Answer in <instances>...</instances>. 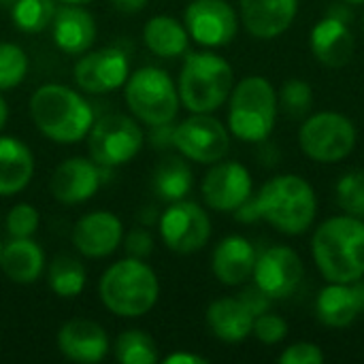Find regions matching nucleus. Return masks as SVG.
Listing matches in <instances>:
<instances>
[{"label": "nucleus", "mask_w": 364, "mask_h": 364, "mask_svg": "<svg viewBox=\"0 0 364 364\" xmlns=\"http://www.w3.org/2000/svg\"><path fill=\"white\" fill-rule=\"evenodd\" d=\"M318 213L314 188L299 175H279L267 181L256 198L237 209L243 222L267 220L284 235H303L311 228Z\"/></svg>", "instance_id": "obj_1"}, {"label": "nucleus", "mask_w": 364, "mask_h": 364, "mask_svg": "<svg viewBox=\"0 0 364 364\" xmlns=\"http://www.w3.org/2000/svg\"><path fill=\"white\" fill-rule=\"evenodd\" d=\"M314 260L331 284H352L364 277V222L352 215L326 220L311 241Z\"/></svg>", "instance_id": "obj_2"}, {"label": "nucleus", "mask_w": 364, "mask_h": 364, "mask_svg": "<svg viewBox=\"0 0 364 364\" xmlns=\"http://www.w3.org/2000/svg\"><path fill=\"white\" fill-rule=\"evenodd\" d=\"M30 115L36 128L55 143H77L85 139L94 124V113L85 98L60 83L41 85L32 94Z\"/></svg>", "instance_id": "obj_3"}, {"label": "nucleus", "mask_w": 364, "mask_h": 364, "mask_svg": "<svg viewBox=\"0 0 364 364\" xmlns=\"http://www.w3.org/2000/svg\"><path fill=\"white\" fill-rule=\"evenodd\" d=\"M105 307L119 318H141L156 303L160 284L141 258H126L107 269L98 286Z\"/></svg>", "instance_id": "obj_4"}, {"label": "nucleus", "mask_w": 364, "mask_h": 364, "mask_svg": "<svg viewBox=\"0 0 364 364\" xmlns=\"http://www.w3.org/2000/svg\"><path fill=\"white\" fill-rule=\"evenodd\" d=\"M232 66L211 53H190L179 75V100L192 113H213L232 92Z\"/></svg>", "instance_id": "obj_5"}, {"label": "nucleus", "mask_w": 364, "mask_h": 364, "mask_svg": "<svg viewBox=\"0 0 364 364\" xmlns=\"http://www.w3.org/2000/svg\"><path fill=\"white\" fill-rule=\"evenodd\" d=\"M277 92L264 77H245L230 96V132L247 143H262L275 128Z\"/></svg>", "instance_id": "obj_6"}, {"label": "nucleus", "mask_w": 364, "mask_h": 364, "mask_svg": "<svg viewBox=\"0 0 364 364\" xmlns=\"http://www.w3.org/2000/svg\"><path fill=\"white\" fill-rule=\"evenodd\" d=\"M126 102L143 124H168L179 111V90L162 68L145 66L128 77Z\"/></svg>", "instance_id": "obj_7"}, {"label": "nucleus", "mask_w": 364, "mask_h": 364, "mask_svg": "<svg viewBox=\"0 0 364 364\" xmlns=\"http://www.w3.org/2000/svg\"><path fill=\"white\" fill-rule=\"evenodd\" d=\"M87 134L90 156L102 168L128 164L145 143V134L136 122L122 113L100 117L92 124Z\"/></svg>", "instance_id": "obj_8"}, {"label": "nucleus", "mask_w": 364, "mask_h": 364, "mask_svg": "<svg viewBox=\"0 0 364 364\" xmlns=\"http://www.w3.org/2000/svg\"><path fill=\"white\" fill-rule=\"evenodd\" d=\"M303 151L322 164L346 160L356 147L354 124L335 111H322L311 115L299 132Z\"/></svg>", "instance_id": "obj_9"}, {"label": "nucleus", "mask_w": 364, "mask_h": 364, "mask_svg": "<svg viewBox=\"0 0 364 364\" xmlns=\"http://www.w3.org/2000/svg\"><path fill=\"white\" fill-rule=\"evenodd\" d=\"M175 147L194 162L215 164L230 149L228 130L209 113H194L175 126Z\"/></svg>", "instance_id": "obj_10"}, {"label": "nucleus", "mask_w": 364, "mask_h": 364, "mask_svg": "<svg viewBox=\"0 0 364 364\" xmlns=\"http://www.w3.org/2000/svg\"><path fill=\"white\" fill-rule=\"evenodd\" d=\"M160 235L168 250L177 254H194L209 241L211 222L196 203L177 200L162 213Z\"/></svg>", "instance_id": "obj_11"}, {"label": "nucleus", "mask_w": 364, "mask_h": 364, "mask_svg": "<svg viewBox=\"0 0 364 364\" xmlns=\"http://www.w3.org/2000/svg\"><path fill=\"white\" fill-rule=\"evenodd\" d=\"M183 23L188 34L203 47H224L237 34V13L226 0H192Z\"/></svg>", "instance_id": "obj_12"}, {"label": "nucleus", "mask_w": 364, "mask_h": 364, "mask_svg": "<svg viewBox=\"0 0 364 364\" xmlns=\"http://www.w3.org/2000/svg\"><path fill=\"white\" fill-rule=\"evenodd\" d=\"M303 260L299 254L286 245H273L256 256L254 264V282L256 286L271 299H286L290 296L301 279H303Z\"/></svg>", "instance_id": "obj_13"}, {"label": "nucleus", "mask_w": 364, "mask_h": 364, "mask_svg": "<svg viewBox=\"0 0 364 364\" xmlns=\"http://www.w3.org/2000/svg\"><path fill=\"white\" fill-rule=\"evenodd\" d=\"M130 64L122 49L105 47L92 53H85L75 64V81L83 92L107 94L117 90L128 81Z\"/></svg>", "instance_id": "obj_14"}, {"label": "nucleus", "mask_w": 364, "mask_h": 364, "mask_svg": "<svg viewBox=\"0 0 364 364\" xmlns=\"http://www.w3.org/2000/svg\"><path fill=\"white\" fill-rule=\"evenodd\" d=\"M252 196V175L239 162H215L203 179V198L215 211H237Z\"/></svg>", "instance_id": "obj_15"}, {"label": "nucleus", "mask_w": 364, "mask_h": 364, "mask_svg": "<svg viewBox=\"0 0 364 364\" xmlns=\"http://www.w3.org/2000/svg\"><path fill=\"white\" fill-rule=\"evenodd\" d=\"M102 181V171L96 162L85 158H70L62 162L49 183V190L55 200L64 205H79L90 200Z\"/></svg>", "instance_id": "obj_16"}, {"label": "nucleus", "mask_w": 364, "mask_h": 364, "mask_svg": "<svg viewBox=\"0 0 364 364\" xmlns=\"http://www.w3.org/2000/svg\"><path fill=\"white\" fill-rule=\"evenodd\" d=\"M122 241V222L109 211H92L83 215L73 230V243L87 258H105L117 250Z\"/></svg>", "instance_id": "obj_17"}, {"label": "nucleus", "mask_w": 364, "mask_h": 364, "mask_svg": "<svg viewBox=\"0 0 364 364\" xmlns=\"http://www.w3.org/2000/svg\"><path fill=\"white\" fill-rule=\"evenodd\" d=\"M241 21L256 38H275L284 34L299 11V0H239Z\"/></svg>", "instance_id": "obj_18"}, {"label": "nucleus", "mask_w": 364, "mask_h": 364, "mask_svg": "<svg viewBox=\"0 0 364 364\" xmlns=\"http://www.w3.org/2000/svg\"><path fill=\"white\" fill-rule=\"evenodd\" d=\"M60 352L81 364L100 363L109 352V339L100 324L92 320H70L58 333Z\"/></svg>", "instance_id": "obj_19"}, {"label": "nucleus", "mask_w": 364, "mask_h": 364, "mask_svg": "<svg viewBox=\"0 0 364 364\" xmlns=\"http://www.w3.org/2000/svg\"><path fill=\"white\" fill-rule=\"evenodd\" d=\"M364 311V284H331L316 301V314L322 324L331 328L350 326Z\"/></svg>", "instance_id": "obj_20"}, {"label": "nucleus", "mask_w": 364, "mask_h": 364, "mask_svg": "<svg viewBox=\"0 0 364 364\" xmlns=\"http://www.w3.org/2000/svg\"><path fill=\"white\" fill-rule=\"evenodd\" d=\"M51 34L55 45L64 53L79 55L85 53L96 41V21L85 9L77 4H66L55 11L51 21Z\"/></svg>", "instance_id": "obj_21"}, {"label": "nucleus", "mask_w": 364, "mask_h": 364, "mask_svg": "<svg viewBox=\"0 0 364 364\" xmlns=\"http://www.w3.org/2000/svg\"><path fill=\"white\" fill-rule=\"evenodd\" d=\"M254 264H256L254 245L239 235L220 241L211 258L213 273L224 286H241L243 282H247L254 273Z\"/></svg>", "instance_id": "obj_22"}, {"label": "nucleus", "mask_w": 364, "mask_h": 364, "mask_svg": "<svg viewBox=\"0 0 364 364\" xmlns=\"http://www.w3.org/2000/svg\"><path fill=\"white\" fill-rule=\"evenodd\" d=\"M309 43L314 55L331 68L346 66L354 53V34L350 32L348 23L333 17H324L311 30Z\"/></svg>", "instance_id": "obj_23"}, {"label": "nucleus", "mask_w": 364, "mask_h": 364, "mask_svg": "<svg viewBox=\"0 0 364 364\" xmlns=\"http://www.w3.org/2000/svg\"><path fill=\"white\" fill-rule=\"evenodd\" d=\"M34 173L32 151L13 136H0V196L21 192Z\"/></svg>", "instance_id": "obj_24"}, {"label": "nucleus", "mask_w": 364, "mask_h": 364, "mask_svg": "<svg viewBox=\"0 0 364 364\" xmlns=\"http://www.w3.org/2000/svg\"><path fill=\"white\" fill-rule=\"evenodd\" d=\"M207 324L218 339L239 343L252 335L254 316L239 299H220L209 305Z\"/></svg>", "instance_id": "obj_25"}, {"label": "nucleus", "mask_w": 364, "mask_h": 364, "mask_svg": "<svg viewBox=\"0 0 364 364\" xmlns=\"http://www.w3.org/2000/svg\"><path fill=\"white\" fill-rule=\"evenodd\" d=\"M45 267V254L32 239H11L0 254V269L15 284H34Z\"/></svg>", "instance_id": "obj_26"}, {"label": "nucleus", "mask_w": 364, "mask_h": 364, "mask_svg": "<svg viewBox=\"0 0 364 364\" xmlns=\"http://www.w3.org/2000/svg\"><path fill=\"white\" fill-rule=\"evenodd\" d=\"M188 38H190V34H188L186 26L168 15L151 17L143 30V41H145L147 49L160 58H177V55L186 53Z\"/></svg>", "instance_id": "obj_27"}, {"label": "nucleus", "mask_w": 364, "mask_h": 364, "mask_svg": "<svg viewBox=\"0 0 364 364\" xmlns=\"http://www.w3.org/2000/svg\"><path fill=\"white\" fill-rule=\"evenodd\" d=\"M154 190L162 200L177 203L183 200L192 190V171L179 156H171L158 164L154 171Z\"/></svg>", "instance_id": "obj_28"}, {"label": "nucleus", "mask_w": 364, "mask_h": 364, "mask_svg": "<svg viewBox=\"0 0 364 364\" xmlns=\"http://www.w3.org/2000/svg\"><path fill=\"white\" fill-rule=\"evenodd\" d=\"M49 288L62 299H75L85 288V267L79 258L58 256L49 269Z\"/></svg>", "instance_id": "obj_29"}, {"label": "nucleus", "mask_w": 364, "mask_h": 364, "mask_svg": "<svg viewBox=\"0 0 364 364\" xmlns=\"http://www.w3.org/2000/svg\"><path fill=\"white\" fill-rule=\"evenodd\" d=\"M115 360L122 364L158 363V350L154 339L143 331H126L113 343Z\"/></svg>", "instance_id": "obj_30"}, {"label": "nucleus", "mask_w": 364, "mask_h": 364, "mask_svg": "<svg viewBox=\"0 0 364 364\" xmlns=\"http://www.w3.org/2000/svg\"><path fill=\"white\" fill-rule=\"evenodd\" d=\"M53 0H15L13 2V21L23 32H43L55 15Z\"/></svg>", "instance_id": "obj_31"}, {"label": "nucleus", "mask_w": 364, "mask_h": 364, "mask_svg": "<svg viewBox=\"0 0 364 364\" xmlns=\"http://www.w3.org/2000/svg\"><path fill=\"white\" fill-rule=\"evenodd\" d=\"M337 203L346 215L364 220V173L350 171L337 183Z\"/></svg>", "instance_id": "obj_32"}, {"label": "nucleus", "mask_w": 364, "mask_h": 364, "mask_svg": "<svg viewBox=\"0 0 364 364\" xmlns=\"http://www.w3.org/2000/svg\"><path fill=\"white\" fill-rule=\"evenodd\" d=\"M28 73V55L13 43H0V90H11L23 81Z\"/></svg>", "instance_id": "obj_33"}, {"label": "nucleus", "mask_w": 364, "mask_h": 364, "mask_svg": "<svg viewBox=\"0 0 364 364\" xmlns=\"http://www.w3.org/2000/svg\"><path fill=\"white\" fill-rule=\"evenodd\" d=\"M282 107L288 115L292 117H303L311 105H314V92H311V85L301 81V79H292L288 81L284 87H282Z\"/></svg>", "instance_id": "obj_34"}, {"label": "nucleus", "mask_w": 364, "mask_h": 364, "mask_svg": "<svg viewBox=\"0 0 364 364\" xmlns=\"http://www.w3.org/2000/svg\"><path fill=\"white\" fill-rule=\"evenodd\" d=\"M38 228V211L32 205H15L6 215V232L11 239H30Z\"/></svg>", "instance_id": "obj_35"}, {"label": "nucleus", "mask_w": 364, "mask_h": 364, "mask_svg": "<svg viewBox=\"0 0 364 364\" xmlns=\"http://www.w3.org/2000/svg\"><path fill=\"white\" fill-rule=\"evenodd\" d=\"M252 333L256 335L258 341L267 343V346H275L279 341L286 339L288 335V324L286 320H282L279 316H273V314H260L254 318V326H252Z\"/></svg>", "instance_id": "obj_36"}, {"label": "nucleus", "mask_w": 364, "mask_h": 364, "mask_svg": "<svg viewBox=\"0 0 364 364\" xmlns=\"http://www.w3.org/2000/svg\"><path fill=\"white\" fill-rule=\"evenodd\" d=\"M282 364H322L324 363V354L316 343H294L290 346L282 356H279Z\"/></svg>", "instance_id": "obj_37"}, {"label": "nucleus", "mask_w": 364, "mask_h": 364, "mask_svg": "<svg viewBox=\"0 0 364 364\" xmlns=\"http://www.w3.org/2000/svg\"><path fill=\"white\" fill-rule=\"evenodd\" d=\"M126 252L132 258H147L154 252V239L147 230L143 228H134L128 237H126Z\"/></svg>", "instance_id": "obj_38"}, {"label": "nucleus", "mask_w": 364, "mask_h": 364, "mask_svg": "<svg viewBox=\"0 0 364 364\" xmlns=\"http://www.w3.org/2000/svg\"><path fill=\"white\" fill-rule=\"evenodd\" d=\"M147 143H149L154 149H168V147H175V126H173V122L149 126Z\"/></svg>", "instance_id": "obj_39"}, {"label": "nucleus", "mask_w": 364, "mask_h": 364, "mask_svg": "<svg viewBox=\"0 0 364 364\" xmlns=\"http://www.w3.org/2000/svg\"><path fill=\"white\" fill-rule=\"evenodd\" d=\"M239 301L250 309V314H252L254 318L260 316V314H264V311H269V305H271V299H269L258 286L243 290V292L239 294Z\"/></svg>", "instance_id": "obj_40"}, {"label": "nucleus", "mask_w": 364, "mask_h": 364, "mask_svg": "<svg viewBox=\"0 0 364 364\" xmlns=\"http://www.w3.org/2000/svg\"><path fill=\"white\" fill-rule=\"evenodd\" d=\"M147 2H149V0H111V4H113L119 13H128V15L143 11Z\"/></svg>", "instance_id": "obj_41"}, {"label": "nucleus", "mask_w": 364, "mask_h": 364, "mask_svg": "<svg viewBox=\"0 0 364 364\" xmlns=\"http://www.w3.org/2000/svg\"><path fill=\"white\" fill-rule=\"evenodd\" d=\"M326 17H333V19H337V21L350 23V21H352V11H350L348 2H346V4H331L328 11H326Z\"/></svg>", "instance_id": "obj_42"}, {"label": "nucleus", "mask_w": 364, "mask_h": 364, "mask_svg": "<svg viewBox=\"0 0 364 364\" xmlns=\"http://www.w3.org/2000/svg\"><path fill=\"white\" fill-rule=\"evenodd\" d=\"M166 364H207V358L203 356H194V354H171L168 358H164Z\"/></svg>", "instance_id": "obj_43"}, {"label": "nucleus", "mask_w": 364, "mask_h": 364, "mask_svg": "<svg viewBox=\"0 0 364 364\" xmlns=\"http://www.w3.org/2000/svg\"><path fill=\"white\" fill-rule=\"evenodd\" d=\"M6 117H9V107H6V100L0 96V130H2L4 124H6Z\"/></svg>", "instance_id": "obj_44"}, {"label": "nucleus", "mask_w": 364, "mask_h": 364, "mask_svg": "<svg viewBox=\"0 0 364 364\" xmlns=\"http://www.w3.org/2000/svg\"><path fill=\"white\" fill-rule=\"evenodd\" d=\"M141 220H143V224H145V226H149V224H154V222H156V213H154L151 209H145V211L141 213Z\"/></svg>", "instance_id": "obj_45"}, {"label": "nucleus", "mask_w": 364, "mask_h": 364, "mask_svg": "<svg viewBox=\"0 0 364 364\" xmlns=\"http://www.w3.org/2000/svg\"><path fill=\"white\" fill-rule=\"evenodd\" d=\"M60 2H64V4H85L90 0H60Z\"/></svg>", "instance_id": "obj_46"}, {"label": "nucleus", "mask_w": 364, "mask_h": 364, "mask_svg": "<svg viewBox=\"0 0 364 364\" xmlns=\"http://www.w3.org/2000/svg\"><path fill=\"white\" fill-rule=\"evenodd\" d=\"M343 2H348V4H360L364 0H343Z\"/></svg>", "instance_id": "obj_47"}, {"label": "nucleus", "mask_w": 364, "mask_h": 364, "mask_svg": "<svg viewBox=\"0 0 364 364\" xmlns=\"http://www.w3.org/2000/svg\"><path fill=\"white\" fill-rule=\"evenodd\" d=\"M15 0H0V4H13Z\"/></svg>", "instance_id": "obj_48"}, {"label": "nucleus", "mask_w": 364, "mask_h": 364, "mask_svg": "<svg viewBox=\"0 0 364 364\" xmlns=\"http://www.w3.org/2000/svg\"><path fill=\"white\" fill-rule=\"evenodd\" d=\"M0 254H2V245H0Z\"/></svg>", "instance_id": "obj_49"}, {"label": "nucleus", "mask_w": 364, "mask_h": 364, "mask_svg": "<svg viewBox=\"0 0 364 364\" xmlns=\"http://www.w3.org/2000/svg\"><path fill=\"white\" fill-rule=\"evenodd\" d=\"M363 26H364V19H363Z\"/></svg>", "instance_id": "obj_50"}]
</instances>
